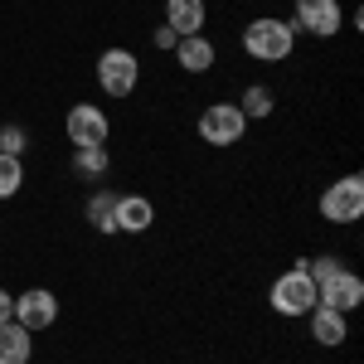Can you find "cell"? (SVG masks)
<instances>
[{
  "mask_svg": "<svg viewBox=\"0 0 364 364\" xmlns=\"http://www.w3.org/2000/svg\"><path fill=\"white\" fill-rule=\"evenodd\" d=\"M291 44H296V25L291 20H272V15H262V20H252L243 29V49L252 58H262V63H282V58L291 54Z\"/></svg>",
  "mask_w": 364,
  "mask_h": 364,
  "instance_id": "6da1fadb",
  "label": "cell"
},
{
  "mask_svg": "<svg viewBox=\"0 0 364 364\" xmlns=\"http://www.w3.org/2000/svg\"><path fill=\"white\" fill-rule=\"evenodd\" d=\"M243 132H248V117H243L238 102H214L199 117V136L209 141V146H238Z\"/></svg>",
  "mask_w": 364,
  "mask_h": 364,
  "instance_id": "7a4b0ae2",
  "label": "cell"
},
{
  "mask_svg": "<svg viewBox=\"0 0 364 364\" xmlns=\"http://www.w3.org/2000/svg\"><path fill=\"white\" fill-rule=\"evenodd\" d=\"M97 83H102V92H112V97H132L136 83H141L136 54H127V49H107V54L97 58Z\"/></svg>",
  "mask_w": 364,
  "mask_h": 364,
  "instance_id": "3957f363",
  "label": "cell"
},
{
  "mask_svg": "<svg viewBox=\"0 0 364 364\" xmlns=\"http://www.w3.org/2000/svg\"><path fill=\"white\" fill-rule=\"evenodd\" d=\"M311 306H316V282H311L306 267H296V272L272 282V311L277 316H306Z\"/></svg>",
  "mask_w": 364,
  "mask_h": 364,
  "instance_id": "277c9868",
  "label": "cell"
},
{
  "mask_svg": "<svg viewBox=\"0 0 364 364\" xmlns=\"http://www.w3.org/2000/svg\"><path fill=\"white\" fill-rule=\"evenodd\" d=\"M321 214H326L331 224H355V219L364 214V180L360 175L336 180V185L321 195Z\"/></svg>",
  "mask_w": 364,
  "mask_h": 364,
  "instance_id": "5b68a950",
  "label": "cell"
},
{
  "mask_svg": "<svg viewBox=\"0 0 364 364\" xmlns=\"http://www.w3.org/2000/svg\"><path fill=\"white\" fill-rule=\"evenodd\" d=\"M68 141L73 146H107V132H112V122L102 107H92V102H78V107H68Z\"/></svg>",
  "mask_w": 364,
  "mask_h": 364,
  "instance_id": "8992f818",
  "label": "cell"
},
{
  "mask_svg": "<svg viewBox=\"0 0 364 364\" xmlns=\"http://www.w3.org/2000/svg\"><path fill=\"white\" fill-rule=\"evenodd\" d=\"M15 321L25 326V331H44V326H54L58 321V296L49 287H29L25 296H15Z\"/></svg>",
  "mask_w": 364,
  "mask_h": 364,
  "instance_id": "52a82bcc",
  "label": "cell"
},
{
  "mask_svg": "<svg viewBox=\"0 0 364 364\" xmlns=\"http://www.w3.org/2000/svg\"><path fill=\"white\" fill-rule=\"evenodd\" d=\"M364 301V282L350 272V267H340L336 277H326L316 287V306H331V311H355Z\"/></svg>",
  "mask_w": 364,
  "mask_h": 364,
  "instance_id": "ba28073f",
  "label": "cell"
},
{
  "mask_svg": "<svg viewBox=\"0 0 364 364\" xmlns=\"http://www.w3.org/2000/svg\"><path fill=\"white\" fill-rule=\"evenodd\" d=\"M291 25L311 29L316 39H331L340 25H345V15H340V0H296V20Z\"/></svg>",
  "mask_w": 364,
  "mask_h": 364,
  "instance_id": "9c48e42d",
  "label": "cell"
},
{
  "mask_svg": "<svg viewBox=\"0 0 364 364\" xmlns=\"http://www.w3.org/2000/svg\"><path fill=\"white\" fill-rule=\"evenodd\" d=\"M311 340L316 345H326V350H336V345H345V311H331V306H311Z\"/></svg>",
  "mask_w": 364,
  "mask_h": 364,
  "instance_id": "30bf717a",
  "label": "cell"
},
{
  "mask_svg": "<svg viewBox=\"0 0 364 364\" xmlns=\"http://www.w3.org/2000/svg\"><path fill=\"white\" fill-rule=\"evenodd\" d=\"M151 224H156L151 199H141V195H117V233H146Z\"/></svg>",
  "mask_w": 364,
  "mask_h": 364,
  "instance_id": "8fae6325",
  "label": "cell"
},
{
  "mask_svg": "<svg viewBox=\"0 0 364 364\" xmlns=\"http://www.w3.org/2000/svg\"><path fill=\"white\" fill-rule=\"evenodd\" d=\"M29 355H34L29 331L20 321H5V326H0V364H29Z\"/></svg>",
  "mask_w": 364,
  "mask_h": 364,
  "instance_id": "7c38bea8",
  "label": "cell"
},
{
  "mask_svg": "<svg viewBox=\"0 0 364 364\" xmlns=\"http://www.w3.org/2000/svg\"><path fill=\"white\" fill-rule=\"evenodd\" d=\"M166 25L185 39L204 29V0H166Z\"/></svg>",
  "mask_w": 364,
  "mask_h": 364,
  "instance_id": "4fadbf2b",
  "label": "cell"
},
{
  "mask_svg": "<svg viewBox=\"0 0 364 364\" xmlns=\"http://www.w3.org/2000/svg\"><path fill=\"white\" fill-rule=\"evenodd\" d=\"M175 58H180L185 73H204V68H214V44H209L204 34H185V39L175 44Z\"/></svg>",
  "mask_w": 364,
  "mask_h": 364,
  "instance_id": "5bb4252c",
  "label": "cell"
},
{
  "mask_svg": "<svg viewBox=\"0 0 364 364\" xmlns=\"http://www.w3.org/2000/svg\"><path fill=\"white\" fill-rule=\"evenodd\" d=\"M87 224L97 233H117V195H92L87 199Z\"/></svg>",
  "mask_w": 364,
  "mask_h": 364,
  "instance_id": "9a60e30c",
  "label": "cell"
},
{
  "mask_svg": "<svg viewBox=\"0 0 364 364\" xmlns=\"http://www.w3.org/2000/svg\"><path fill=\"white\" fill-rule=\"evenodd\" d=\"M73 166H78V175H87V180H102V175H107V146H78Z\"/></svg>",
  "mask_w": 364,
  "mask_h": 364,
  "instance_id": "2e32d148",
  "label": "cell"
},
{
  "mask_svg": "<svg viewBox=\"0 0 364 364\" xmlns=\"http://www.w3.org/2000/svg\"><path fill=\"white\" fill-rule=\"evenodd\" d=\"M20 185H25V166H20V156H5V151H0V199L20 195Z\"/></svg>",
  "mask_w": 364,
  "mask_h": 364,
  "instance_id": "e0dca14e",
  "label": "cell"
},
{
  "mask_svg": "<svg viewBox=\"0 0 364 364\" xmlns=\"http://www.w3.org/2000/svg\"><path fill=\"white\" fill-rule=\"evenodd\" d=\"M238 107H243V117H267L272 112V92H267V87H248Z\"/></svg>",
  "mask_w": 364,
  "mask_h": 364,
  "instance_id": "ac0fdd59",
  "label": "cell"
},
{
  "mask_svg": "<svg viewBox=\"0 0 364 364\" xmlns=\"http://www.w3.org/2000/svg\"><path fill=\"white\" fill-rule=\"evenodd\" d=\"M0 151L5 156H20L25 151V127H0Z\"/></svg>",
  "mask_w": 364,
  "mask_h": 364,
  "instance_id": "d6986e66",
  "label": "cell"
},
{
  "mask_svg": "<svg viewBox=\"0 0 364 364\" xmlns=\"http://www.w3.org/2000/svg\"><path fill=\"white\" fill-rule=\"evenodd\" d=\"M175 44H180V34H175L170 25H161V29H156V49H175Z\"/></svg>",
  "mask_w": 364,
  "mask_h": 364,
  "instance_id": "ffe728a7",
  "label": "cell"
},
{
  "mask_svg": "<svg viewBox=\"0 0 364 364\" xmlns=\"http://www.w3.org/2000/svg\"><path fill=\"white\" fill-rule=\"evenodd\" d=\"M5 321H15V296H10V291H0V326H5Z\"/></svg>",
  "mask_w": 364,
  "mask_h": 364,
  "instance_id": "44dd1931",
  "label": "cell"
}]
</instances>
